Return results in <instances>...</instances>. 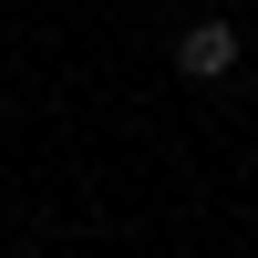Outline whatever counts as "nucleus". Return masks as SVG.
Listing matches in <instances>:
<instances>
[{
    "label": "nucleus",
    "mask_w": 258,
    "mask_h": 258,
    "mask_svg": "<svg viewBox=\"0 0 258 258\" xmlns=\"http://www.w3.org/2000/svg\"><path fill=\"white\" fill-rule=\"evenodd\" d=\"M176 73L186 83H227L238 73V31H227V21H197V31L176 41Z\"/></svg>",
    "instance_id": "f257e3e1"
}]
</instances>
